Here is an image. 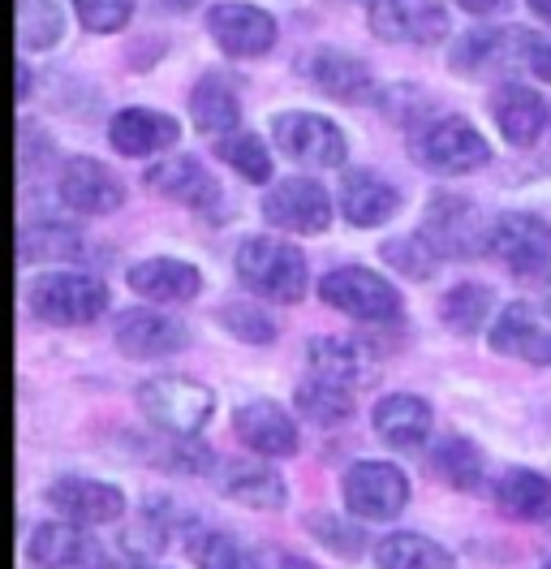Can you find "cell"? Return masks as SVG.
Segmentation results:
<instances>
[{"mask_svg":"<svg viewBox=\"0 0 551 569\" xmlns=\"http://www.w3.org/2000/svg\"><path fill=\"white\" fill-rule=\"evenodd\" d=\"M238 281L268 298V302H280V307H293L307 298V254L293 247V242H280V238H246L238 247Z\"/></svg>","mask_w":551,"mask_h":569,"instance_id":"1","label":"cell"},{"mask_svg":"<svg viewBox=\"0 0 551 569\" xmlns=\"http://www.w3.org/2000/svg\"><path fill=\"white\" fill-rule=\"evenodd\" d=\"M27 307L52 328H82L108 311V284L91 272H43L27 289Z\"/></svg>","mask_w":551,"mask_h":569,"instance_id":"2","label":"cell"},{"mask_svg":"<svg viewBox=\"0 0 551 569\" xmlns=\"http://www.w3.org/2000/svg\"><path fill=\"white\" fill-rule=\"evenodd\" d=\"M410 156L427 173H448V178H457V173L482 169V164L491 160V147H487V139H482L465 117L448 112V117L422 121V126L413 130Z\"/></svg>","mask_w":551,"mask_h":569,"instance_id":"3","label":"cell"},{"mask_svg":"<svg viewBox=\"0 0 551 569\" xmlns=\"http://www.w3.org/2000/svg\"><path fill=\"white\" fill-rule=\"evenodd\" d=\"M138 410L164 436H199L216 415V392L181 376H156L138 385Z\"/></svg>","mask_w":551,"mask_h":569,"instance_id":"4","label":"cell"},{"mask_svg":"<svg viewBox=\"0 0 551 569\" xmlns=\"http://www.w3.org/2000/svg\"><path fill=\"white\" fill-rule=\"evenodd\" d=\"M418 233L440 250V259H479V254H487L491 224L479 216L474 199L435 190L427 199V212H422V229Z\"/></svg>","mask_w":551,"mask_h":569,"instance_id":"5","label":"cell"},{"mask_svg":"<svg viewBox=\"0 0 551 569\" xmlns=\"http://www.w3.org/2000/svg\"><path fill=\"white\" fill-rule=\"evenodd\" d=\"M272 139L284 160L302 164V169H341L349 156L341 126L323 112H276Z\"/></svg>","mask_w":551,"mask_h":569,"instance_id":"6","label":"cell"},{"mask_svg":"<svg viewBox=\"0 0 551 569\" xmlns=\"http://www.w3.org/2000/svg\"><path fill=\"white\" fill-rule=\"evenodd\" d=\"M319 298H323L332 311H341V316L362 320V323H383L401 316V293H397V284L383 281L371 268H358V263L328 272V277L319 281Z\"/></svg>","mask_w":551,"mask_h":569,"instance_id":"7","label":"cell"},{"mask_svg":"<svg viewBox=\"0 0 551 569\" xmlns=\"http://www.w3.org/2000/svg\"><path fill=\"white\" fill-rule=\"evenodd\" d=\"M344 509L362 522H392L410 505V479L392 462H353L341 479Z\"/></svg>","mask_w":551,"mask_h":569,"instance_id":"8","label":"cell"},{"mask_svg":"<svg viewBox=\"0 0 551 569\" xmlns=\"http://www.w3.org/2000/svg\"><path fill=\"white\" fill-rule=\"evenodd\" d=\"M530 39L534 31L525 27H479V31L452 39L448 61L461 78H495V73L521 70L530 61Z\"/></svg>","mask_w":551,"mask_h":569,"instance_id":"9","label":"cell"},{"mask_svg":"<svg viewBox=\"0 0 551 569\" xmlns=\"http://www.w3.org/2000/svg\"><path fill=\"white\" fill-rule=\"evenodd\" d=\"M487 254L513 277H539L551 268V224L534 212H504L491 220Z\"/></svg>","mask_w":551,"mask_h":569,"instance_id":"10","label":"cell"},{"mask_svg":"<svg viewBox=\"0 0 551 569\" xmlns=\"http://www.w3.org/2000/svg\"><path fill=\"white\" fill-rule=\"evenodd\" d=\"M207 31L216 39V48L233 61H250L276 48V18L263 13L259 4H241V0H224L207 9Z\"/></svg>","mask_w":551,"mask_h":569,"instance_id":"11","label":"cell"},{"mask_svg":"<svg viewBox=\"0 0 551 569\" xmlns=\"http://www.w3.org/2000/svg\"><path fill=\"white\" fill-rule=\"evenodd\" d=\"M298 73L307 78L314 91L341 100V104H371L379 96L375 73L367 70V61L349 57L341 48H310L298 61Z\"/></svg>","mask_w":551,"mask_h":569,"instance_id":"12","label":"cell"},{"mask_svg":"<svg viewBox=\"0 0 551 569\" xmlns=\"http://www.w3.org/2000/svg\"><path fill=\"white\" fill-rule=\"evenodd\" d=\"M263 220L280 233H323L332 224V199L314 178H284L268 190Z\"/></svg>","mask_w":551,"mask_h":569,"instance_id":"13","label":"cell"},{"mask_svg":"<svg viewBox=\"0 0 551 569\" xmlns=\"http://www.w3.org/2000/svg\"><path fill=\"white\" fill-rule=\"evenodd\" d=\"M371 31L383 43H440L448 39L452 22H448V9L435 0H375L371 4Z\"/></svg>","mask_w":551,"mask_h":569,"instance_id":"14","label":"cell"},{"mask_svg":"<svg viewBox=\"0 0 551 569\" xmlns=\"http://www.w3.org/2000/svg\"><path fill=\"white\" fill-rule=\"evenodd\" d=\"M43 500L61 513V522H78V527H103V522H117L126 513V492L100 483V479H82V475H69L48 483Z\"/></svg>","mask_w":551,"mask_h":569,"instance_id":"15","label":"cell"},{"mask_svg":"<svg viewBox=\"0 0 551 569\" xmlns=\"http://www.w3.org/2000/svg\"><path fill=\"white\" fill-rule=\"evenodd\" d=\"M233 431L238 440L259 453V458H293L298 453V423L284 406H276L268 397H254V401H241L233 410Z\"/></svg>","mask_w":551,"mask_h":569,"instance_id":"16","label":"cell"},{"mask_svg":"<svg viewBox=\"0 0 551 569\" xmlns=\"http://www.w3.org/2000/svg\"><path fill=\"white\" fill-rule=\"evenodd\" d=\"M112 341L126 358H169L177 350H186L190 341V328L169 316V311H151V307H138V311H126L117 328H112Z\"/></svg>","mask_w":551,"mask_h":569,"instance_id":"17","label":"cell"},{"mask_svg":"<svg viewBox=\"0 0 551 569\" xmlns=\"http://www.w3.org/2000/svg\"><path fill=\"white\" fill-rule=\"evenodd\" d=\"M57 194L69 212L82 216H108L126 203V186L103 169L100 160L91 156H69L61 164V181H57Z\"/></svg>","mask_w":551,"mask_h":569,"instance_id":"18","label":"cell"},{"mask_svg":"<svg viewBox=\"0 0 551 569\" xmlns=\"http://www.w3.org/2000/svg\"><path fill=\"white\" fill-rule=\"evenodd\" d=\"M181 139V126L172 112H156V108H121L112 112L108 121V142L117 156H130V160H147V156H160L177 147Z\"/></svg>","mask_w":551,"mask_h":569,"instance_id":"19","label":"cell"},{"mask_svg":"<svg viewBox=\"0 0 551 569\" xmlns=\"http://www.w3.org/2000/svg\"><path fill=\"white\" fill-rule=\"evenodd\" d=\"M491 121L500 126V134L509 147H534L539 134L548 130L551 112H548V100L534 91V87H525V82H504V87H495V96H491Z\"/></svg>","mask_w":551,"mask_h":569,"instance_id":"20","label":"cell"},{"mask_svg":"<svg viewBox=\"0 0 551 569\" xmlns=\"http://www.w3.org/2000/svg\"><path fill=\"white\" fill-rule=\"evenodd\" d=\"M147 186L169 199V203H181V208H216L220 203V181L211 178V169H203L194 156H172V160H160L156 169H147Z\"/></svg>","mask_w":551,"mask_h":569,"instance_id":"21","label":"cell"},{"mask_svg":"<svg viewBox=\"0 0 551 569\" xmlns=\"http://www.w3.org/2000/svg\"><path fill=\"white\" fill-rule=\"evenodd\" d=\"M341 212L358 229H379L401 212V190L371 169H344L341 178Z\"/></svg>","mask_w":551,"mask_h":569,"instance_id":"22","label":"cell"},{"mask_svg":"<svg viewBox=\"0 0 551 569\" xmlns=\"http://www.w3.org/2000/svg\"><path fill=\"white\" fill-rule=\"evenodd\" d=\"M126 281L134 289L138 298H147V302H190V298H199V289H203V272L194 268V263H186V259H172V254H156V259H142L134 263L130 272H126Z\"/></svg>","mask_w":551,"mask_h":569,"instance_id":"23","label":"cell"},{"mask_svg":"<svg viewBox=\"0 0 551 569\" xmlns=\"http://www.w3.org/2000/svg\"><path fill=\"white\" fill-rule=\"evenodd\" d=\"M491 350L504 358H521L534 367H551V332L539 323L530 302H513L500 311V320L491 323Z\"/></svg>","mask_w":551,"mask_h":569,"instance_id":"24","label":"cell"},{"mask_svg":"<svg viewBox=\"0 0 551 569\" xmlns=\"http://www.w3.org/2000/svg\"><path fill=\"white\" fill-rule=\"evenodd\" d=\"M371 423H375V436L388 449L413 453L431 436V406L422 397H413V392H388V397H379Z\"/></svg>","mask_w":551,"mask_h":569,"instance_id":"25","label":"cell"},{"mask_svg":"<svg viewBox=\"0 0 551 569\" xmlns=\"http://www.w3.org/2000/svg\"><path fill=\"white\" fill-rule=\"evenodd\" d=\"M27 557L39 569H91L100 561V543L78 522H43L27 539Z\"/></svg>","mask_w":551,"mask_h":569,"instance_id":"26","label":"cell"},{"mask_svg":"<svg viewBox=\"0 0 551 569\" xmlns=\"http://www.w3.org/2000/svg\"><path fill=\"white\" fill-rule=\"evenodd\" d=\"M216 488L224 492V497L233 500V505H246V509H284V500H289V488H284V479L276 475L272 466L263 462H220L216 470Z\"/></svg>","mask_w":551,"mask_h":569,"instance_id":"27","label":"cell"},{"mask_svg":"<svg viewBox=\"0 0 551 569\" xmlns=\"http://www.w3.org/2000/svg\"><path fill=\"white\" fill-rule=\"evenodd\" d=\"M190 121L203 130V134H233L241 130V100H238V87L224 78V73H207L194 82L190 91Z\"/></svg>","mask_w":551,"mask_h":569,"instance_id":"28","label":"cell"},{"mask_svg":"<svg viewBox=\"0 0 551 569\" xmlns=\"http://www.w3.org/2000/svg\"><path fill=\"white\" fill-rule=\"evenodd\" d=\"M307 358H310V367H314V376H323V380H332V385H344V389L367 385L371 371H375L371 355H367L353 337H314L307 346Z\"/></svg>","mask_w":551,"mask_h":569,"instance_id":"29","label":"cell"},{"mask_svg":"<svg viewBox=\"0 0 551 569\" xmlns=\"http://www.w3.org/2000/svg\"><path fill=\"white\" fill-rule=\"evenodd\" d=\"M495 505L504 518L513 522H548L551 518V479L539 470H504V479L495 483Z\"/></svg>","mask_w":551,"mask_h":569,"instance_id":"30","label":"cell"},{"mask_svg":"<svg viewBox=\"0 0 551 569\" xmlns=\"http://www.w3.org/2000/svg\"><path fill=\"white\" fill-rule=\"evenodd\" d=\"M375 566L379 569H457L452 552L440 548L435 539L413 531H392L375 543Z\"/></svg>","mask_w":551,"mask_h":569,"instance_id":"31","label":"cell"},{"mask_svg":"<svg viewBox=\"0 0 551 569\" xmlns=\"http://www.w3.org/2000/svg\"><path fill=\"white\" fill-rule=\"evenodd\" d=\"M181 522H186V518L177 513L172 500H164V497L147 500L142 513H138V522L126 531V548H130V552H142V557H160V552H169L172 539L186 531Z\"/></svg>","mask_w":551,"mask_h":569,"instance_id":"32","label":"cell"},{"mask_svg":"<svg viewBox=\"0 0 551 569\" xmlns=\"http://www.w3.org/2000/svg\"><path fill=\"white\" fill-rule=\"evenodd\" d=\"M491 311H495V293L474 281L452 284L444 293V302H440V320L457 337H479L487 320H491Z\"/></svg>","mask_w":551,"mask_h":569,"instance_id":"33","label":"cell"},{"mask_svg":"<svg viewBox=\"0 0 551 569\" xmlns=\"http://www.w3.org/2000/svg\"><path fill=\"white\" fill-rule=\"evenodd\" d=\"M293 401H298V415L314 427H341L353 419V392L323 376H310L307 385H298Z\"/></svg>","mask_w":551,"mask_h":569,"instance_id":"34","label":"cell"},{"mask_svg":"<svg viewBox=\"0 0 551 569\" xmlns=\"http://www.w3.org/2000/svg\"><path fill=\"white\" fill-rule=\"evenodd\" d=\"M431 470L440 483L457 488V492H479L482 488V453L465 436H444L431 449Z\"/></svg>","mask_w":551,"mask_h":569,"instance_id":"35","label":"cell"},{"mask_svg":"<svg viewBox=\"0 0 551 569\" xmlns=\"http://www.w3.org/2000/svg\"><path fill=\"white\" fill-rule=\"evenodd\" d=\"M190 557L199 569H268V561L229 531H190Z\"/></svg>","mask_w":551,"mask_h":569,"instance_id":"36","label":"cell"},{"mask_svg":"<svg viewBox=\"0 0 551 569\" xmlns=\"http://www.w3.org/2000/svg\"><path fill=\"white\" fill-rule=\"evenodd\" d=\"M216 160H224L241 181L250 186H268L272 181V151L268 142L250 130H233L224 139H216Z\"/></svg>","mask_w":551,"mask_h":569,"instance_id":"37","label":"cell"},{"mask_svg":"<svg viewBox=\"0 0 551 569\" xmlns=\"http://www.w3.org/2000/svg\"><path fill=\"white\" fill-rule=\"evenodd\" d=\"M66 36L61 0H18V43L27 52H48Z\"/></svg>","mask_w":551,"mask_h":569,"instance_id":"38","label":"cell"},{"mask_svg":"<svg viewBox=\"0 0 551 569\" xmlns=\"http://www.w3.org/2000/svg\"><path fill=\"white\" fill-rule=\"evenodd\" d=\"M82 254V233L69 229V224H57V220H39V224H27L22 238H18V259L22 263H48V259H73Z\"/></svg>","mask_w":551,"mask_h":569,"instance_id":"39","label":"cell"},{"mask_svg":"<svg viewBox=\"0 0 551 569\" xmlns=\"http://www.w3.org/2000/svg\"><path fill=\"white\" fill-rule=\"evenodd\" d=\"M383 263L392 268V272H401V277H410V281H431L435 277V268H440V250L431 247L422 233H405V238H388L383 247Z\"/></svg>","mask_w":551,"mask_h":569,"instance_id":"40","label":"cell"},{"mask_svg":"<svg viewBox=\"0 0 551 569\" xmlns=\"http://www.w3.org/2000/svg\"><path fill=\"white\" fill-rule=\"evenodd\" d=\"M307 531L314 535L332 557H344V561H358V557H362V548H367V535L358 531L353 522L337 518V513H310Z\"/></svg>","mask_w":551,"mask_h":569,"instance_id":"41","label":"cell"},{"mask_svg":"<svg viewBox=\"0 0 551 569\" xmlns=\"http://www.w3.org/2000/svg\"><path fill=\"white\" fill-rule=\"evenodd\" d=\"M73 13L91 36H112L134 18V0H73Z\"/></svg>","mask_w":551,"mask_h":569,"instance_id":"42","label":"cell"},{"mask_svg":"<svg viewBox=\"0 0 551 569\" xmlns=\"http://www.w3.org/2000/svg\"><path fill=\"white\" fill-rule=\"evenodd\" d=\"M220 323H224L233 337L250 341V346H268V341H276V320L263 311V307H241V302H233V307L220 311Z\"/></svg>","mask_w":551,"mask_h":569,"instance_id":"43","label":"cell"},{"mask_svg":"<svg viewBox=\"0 0 551 569\" xmlns=\"http://www.w3.org/2000/svg\"><path fill=\"white\" fill-rule=\"evenodd\" d=\"M525 70L534 73V78H543V82H551V36H539V31H534V39H530V61H525Z\"/></svg>","mask_w":551,"mask_h":569,"instance_id":"44","label":"cell"},{"mask_svg":"<svg viewBox=\"0 0 551 569\" xmlns=\"http://www.w3.org/2000/svg\"><path fill=\"white\" fill-rule=\"evenodd\" d=\"M465 13H474V18H491V13H504L513 0H457Z\"/></svg>","mask_w":551,"mask_h":569,"instance_id":"45","label":"cell"},{"mask_svg":"<svg viewBox=\"0 0 551 569\" xmlns=\"http://www.w3.org/2000/svg\"><path fill=\"white\" fill-rule=\"evenodd\" d=\"M100 569H164V566H151V561H138V557H117V561H103Z\"/></svg>","mask_w":551,"mask_h":569,"instance_id":"46","label":"cell"},{"mask_svg":"<svg viewBox=\"0 0 551 569\" xmlns=\"http://www.w3.org/2000/svg\"><path fill=\"white\" fill-rule=\"evenodd\" d=\"M18 100L22 104L31 100V66H22V61H18Z\"/></svg>","mask_w":551,"mask_h":569,"instance_id":"47","label":"cell"},{"mask_svg":"<svg viewBox=\"0 0 551 569\" xmlns=\"http://www.w3.org/2000/svg\"><path fill=\"white\" fill-rule=\"evenodd\" d=\"M530 9H534L539 18H551V0H530Z\"/></svg>","mask_w":551,"mask_h":569,"instance_id":"48","label":"cell"},{"mask_svg":"<svg viewBox=\"0 0 551 569\" xmlns=\"http://www.w3.org/2000/svg\"><path fill=\"white\" fill-rule=\"evenodd\" d=\"M539 311H543V316L551 320V284L543 289V298H539Z\"/></svg>","mask_w":551,"mask_h":569,"instance_id":"49","label":"cell"},{"mask_svg":"<svg viewBox=\"0 0 551 569\" xmlns=\"http://www.w3.org/2000/svg\"><path fill=\"white\" fill-rule=\"evenodd\" d=\"M543 569H551V561H548V566H543Z\"/></svg>","mask_w":551,"mask_h":569,"instance_id":"50","label":"cell"}]
</instances>
